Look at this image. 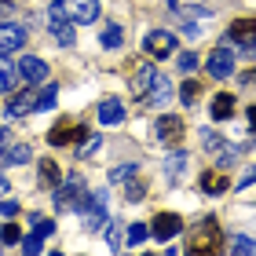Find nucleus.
<instances>
[{
    "label": "nucleus",
    "instance_id": "f257e3e1",
    "mask_svg": "<svg viewBox=\"0 0 256 256\" xmlns=\"http://www.w3.org/2000/svg\"><path fill=\"white\" fill-rule=\"evenodd\" d=\"M59 18L96 22L99 18V0H55V4L48 8V22H59Z\"/></svg>",
    "mask_w": 256,
    "mask_h": 256
},
{
    "label": "nucleus",
    "instance_id": "f03ea898",
    "mask_svg": "<svg viewBox=\"0 0 256 256\" xmlns=\"http://www.w3.org/2000/svg\"><path fill=\"white\" fill-rule=\"evenodd\" d=\"M88 187H84V180L77 176V172H70V180L59 183V190H55V208L59 212H80V208L88 205Z\"/></svg>",
    "mask_w": 256,
    "mask_h": 256
},
{
    "label": "nucleus",
    "instance_id": "7ed1b4c3",
    "mask_svg": "<svg viewBox=\"0 0 256 256\" xmlns=\"http://www.w3.org/2000/svg\"><path fill=\"white\" fill-rule=\"evenodd\" d=\"M220 242H224V234H220V224L216 220H202L190 234H187V252L194 256H208L220 249Z\"/></svg>",
    "mask_w": 256,
    "mask_h": 256
},
{
    "label": "nucleus",
    "instance_id": "20e7f679",
    "mask_svg": "<svg viewBox=\"0 0 256 256\" xmlns=\"http://www.w3.org/2000/svg\"><path fill=\"white\" fill-rule=\"evenodd\" d=\"M227 40L238 44V48L252 59V55H256V18H238V22H230Z\"/></svg>",
    "mask_w": 256,
    "mask_h": 256
},
{
    "label": "nucleus",
    "instance_id": "39448f33",
    "mask_svg": "<svg viewBox=\"0 0 256 256\" xmlns=\"http://www.w3.org/2000/svg\"><path fill=\"white\" fill-rule=\"evenodd\" d=\"M183 128H187V124H183L180 114H161L158 124H154V136H158L161 146H176L180 139H183Z\"/></svg>",
    "mask_w": 256,
    "mask_h": 256
},
{
    "label": "nucleus",
    "instance_id": "423d86ee",
    "mask_svg": "<svg viewBox=\"0 0 256 256\" xmlns=\"http://www.w3.org/2000/svg\"><path fill=\"white\" fill-rule=\"evenodd\" d=\"M176 52V37L165 30H150L143 37V55H150V59H165V55Z\"/></svg>",
    "mask_w": 256,
    "mask_h": 256
},
{
    "label": "nucleus",
    "instance_id": "0eeeda50",
    "mask_svg": "<svg viewBox=\"0 0 256 256\" xmlns=\"http://www.w3.org/2000/svg\"><path fill=\"white\" fill-rule=\"evenodd\" d=\"M198 136H202V146H205V154H212V158L220 161V165H230V161H234V154H238V150H230L224 136H216L212 128H202Z\"/></svg>",
    "mask_w": 256,
    "mask_h": 256
},
{
    "label": "nucleus",
    "instance_id": "6e6552de",
    "mask_svg": "<svg viewBox=\"0 0 256 256\" xmlns=\"http://www.w3.org/2000/svg\"><path fill=\"white\" fill-rule=\"evenodd\" d=\"M80 220H84V227L88 230H102L106 227V194H92L88 198V205L80 208Z\"/></svg>",
    "mask_w": 256,
    "mask_h": 256
},
{
    "label": "nucleus",
    "instance_id": "1a4fd4ad",
    "mask_svg": "<svg viewBox=\"0 0 256 256\" xmlns=\"http://www.w3.org/2000/svg\"><path fill=\"white\" fill-rule=\"evenodd\" d=\"M183 230V220L176 212H158L154 220H150V238H158V242H168V238H176Z\"/></svg>",
    "mask_w": 256,
    "mask_h": 256
},
{
    "label": "nucleus",
    "instance_id": "9d476101",
    "mask_svg": "<svg viewBox=\"0 0 256 256\" xmlns=\"http://www.w3.org/2000/svg\"><path fill=\"white\" fill-rule=\"evenodd\" d=\"M37 102H40V92H37V88H22V92H15V96L8 99V118H26V114L37 110Z\"/></svg>",
    "mask_w": 256,
    "mask_h": 256
},
{
    "label": "nucleus",
    "instance_id": "9b49d317",
    "mask_svg": "<svg viewBox=\"0 0 256 256\" xmlns=\"http://www.w3.org/2000/svg\"><path fill=\"white\" fill-rule=\"evenodd\" d=\"M88 136V128L84 124H70V121H59L48 132V143L52 146H70V143H80V139Z\"/></svg>",
    "mask_w": 256,
    "mask_h": 256
},
{
    "label": "nucleus",
    "instance_id": "f8f14e48",
    "mask_svg": "<svg viewBox=\"0 0 256 256\" xmlns=\"http://www.w3.org/2000/svg\"><path fill=\"white\" fill-rule=\"evenodd\" d=\"M154 77H158V70L150 66V62H143L132 74V84H128V92H132V99H146L150 96V88H154Z\"/></svg>",
    "mask_w": 256,
    "mask_h": 256
},
{
    "label": "nucleus",
    "instance_id": "ddd939ff",
    "mask_svg": "<svg viewBox=\"0 0 256 256\" xmlns=\"http://www.w3.org/2000/svg\"><path fill=\"white\" fill-rule=\"evenodd\" d=\"M205 70H208V74H212L216 80H224V77L234 74V55H230L227 48H216V52L205 59Z\"/></svg>",
    "mask_w": 256,
    "mask_h": 256
},
{
    "label": "nucleus",
    "instance_id": "4468645a",
    "mask_svg": "<svg viewBox=\"0 0 256 256\" xmlns=\"http://www.w3.org/2000/svg\"><path fill=\"white\" fill-rule=\"evenodd\" d=\"M26 44V30L15 22H0V52H15Z\"/></svg>",
    "mask_w": 256,
    "mask_h": 256
},
{
    "label": "nucleus",
    "instance_id": "2eb2a0df",
    "mask_svg": "<svg viewBox=\"0 0 256 256\" xmlns=\"http://www.w3.org/2000/svg\"><path fill=\"white\" fill-rule=\"evenodd\" d=\"M18 74L30 80V84H40L44 77H48V62L44 59H37V55H26V59L18 62Z\"/></svg>",
    "mask_w": 256,
    "mask_h": 256
},
{
    "label": "nucleus",
    "instance_id": "dca6fc26",
    "mask_svg": "<svg viewBox=\"0 0 256 256\" xmlns=\"http://www.w3.org/2000/svg\"><path fill=\"white\" fill-rule=\"evenodd\" d=\"M96 114H99V124H121V121H124V106H121V99H102Z\"/></svg>",
    "mask_w": 256,
    "mask_h": 256
},
{
    "label": "nucleus",
    "instance_id": "f3484780",
    "mask_svg": "<svg viewBox=\"0 0 256 256\" xmlns=\"http://www.w3.org/2000/svg\"><path fill=\"white\" fill-rule=\"evenodd\" d=\"M227 187H230L227 172H216V168H208V172H202V190H205V194H224Z\"/></svg>",
    "mask_w": 256,
    "mask_h": 256
},
{
    "label": "nucleus",
    "instance_id": "a211bd4d",
    "mask_svg": "<svg viewBox=\"0 0 256 256\" xmlns=\"http://www.w3.org/2000/svg\"><path fill=\"white\" fill-rule=\"evenodd\" d=\"M208 114H212L216 121L234 118V96H230V92H220V96L212 99V106H208Z\"/></svg>",
    "mask_w": 256,
    "mask_h": 256
},
{
    "label": "nucleus",
    "instance_id": "6ab92c4d",
    "mask_svg": "<svg viewBox=\"0 0 256 256\" xmlns=\"http://www.w3.org/2000/svg\"><path fill=\"white\" fill-rule=\"evenodd\" d=\"M183 168H187V150H176V154H168V158H165V172H168V180H180V176H183Z\"/></svg>",
    "mask_w": 256,
    "mask_h": 256
},
{
    "label": "nucleus",
    "instance_id": "aec40b11",
    "mask_svg": "<svg viewBox=\"0 0 256 256\" xmlns=\"http://www.w3.org/2000/svg\"><path fill=\"white\" fill-rule=\"evenodd\" d=\"M40 183H44V187H59V183H62L59 165H55L52 158H44V161H40Z\"/></svg>",
    "mask_w": 256,
    "mask_h": 256
},
{
    "label": "nucleus",
    "instance_id": "412c9836",
    "mask_svg": "<svg viewBox=\"0 0 256 256\" xmlns=\"http://www.w3.org/2000/svg\"><path fill=\"white\" fill-rule=\"evenodd\" d=\"M15 74H18V66L11 62L4 52H0V92H11V80H15Z\"/></svg>",
    "mask_w": 256,
    "mask_h": 256
},
{
    "label": "nucleus",
    "instance_id": "4be33fe9",
    "mask_svg": "<svg viewBox=\"0 0 256 256\" xmlns=\"http://www.w3.org/2000/svg\"><path fill=\"white\" fill-rule=\"evenodd\" d=\"M143 194H146V183L143 180H139V172H136V176L132 180H124V202H143Z\"/></svg>",
    "mask_w": 256,
    "mask_h": 256
},
{
    "label": "nucleus",
    "instance_id": "5701e85b",
    "mask_svg": "<svg viewBox=\"0 0 256 256\" xmlns=\"http://www.w3.org/2000/svg\"><path fill=\"white\" fill-rule=\"evenodd\" d=\"M52 33H55V40H59V44H66V48L77 40V33H74V26H70V18H59V22H52Z\"/></svg>",
    "mask_w": 256,
    "mask_h": 256
},
{
    "label": "nucleus",
    "instance_id": "b1692460",
    "mask_svg": "<svg viewBox=\"0 0 256 256\" xmlns=\"http://www.w3.org/2000/svg\"><path fill=\"white\" fill-rule=\"evenodd\" d=\"M150 102H158V106H165V102H168V77H154V88H150V96H146Z\"/></svg>",
    "mask_w": 256,
    "mask_h": 256
},
{
    "label": "nucleus",
    "instance_id": "393cba45",
    "mask_svg": "<svg viewBox=\"0 0 256 256\" xmlns=\"http://www.w3.org/2000/svg\"><path fill=\"white\" fill-rule=\"evenodd\" d=\"M102 48H121V40H124V30L118 26V22H110V26L106 30H102Z\"/></svg>",
    "mask_w": 256,
    "mask_h": 256
},
{
    "label": "nucleus",
    "instance_id": "a878e982",
    "mask_svg": "<svg viewBox=\"0 0 256 256\" xmlns=\"http://www.w3.org/2000/svg\"><path fill=\"white\" fill-rule=\"evenodd\" d=\"M143 238H150V227H146V224H128V230H124V242H128V249H136Z\"/></svg>",
    "mask_w": 256,
    "mask_h": 256
},
{
    "label": "nucleus",
    "instance_id": "bb28decb",
    "mask_svg": "<svg viewBox=\"0 0 256 256\" xmlns=\"http://www.w3.org/2000/svg\"><path fill=\"white\" fill-rule=\"evenodd\" d=\"M99 146H102V139L99 136H84V139H80V146H77V158H96L99 154Z\"/></svg>",
    "mask_w": 256,
    "mask_h": 256
},
{
    "label": "nucleus",
    "instance_id": "cd10ccee",
    "mask_svg": "<svg viewBox=\"0 0 256 256\" xmlns=\"http://www.w3.org/2000/svg\"><path fill=\"white\" fill-rule=\"evenodd\" d=\"M198 96H202V84L187 77V84H180V99H183V106H194V102H198Z\"/></svg>",
    "mask_w": 256,
    "mask_h": 256
},
{
    "label": "nucleus",
    "instance_id": "c85d7f7f",
    "mask_svg": "<svg viewBox=\"0 0 256 256\" xmlns=\"http://www.w3.org/2000/svg\"><path fill=\"white\" fill-rule=\"evenodd\" d=\"M30 158H33V150H30L26 143H15V146H8V161H11V165H26Z\"/></svg>",
    "mask_w": 256,
    "mask_h": 256
},
{
    "label": "nucleus",
    "instance_id": "c756f323",
    "mask_svg": "<svg viewBox=\"0 0 256 256\" xmlns=\"http://www.w3.org/2000/svg\"><path fill=\"white\" fill-rule=\"evenodd\" d=\"M0 242H4V246H18L22 242V230L15 227V220H8V224L0 227Z\"/></svg>",
    "mask_w": 256,
    "mask_h": 256
},
{
    "label": "nucleus",
    "instance_id": "7c9ffc66",
    "mask_svg": "<svg viewBox=\"0 0 256 256\" xmlns=\"http://www.w3.org/2000/svg\"><path fill=\"white\" fill-rule=\"evenodd\" d=\"M18 246H22V252H30V256H37V252L44 249V234H37V230H33V234H30V238H22V242H18Z\"/></svg>",
    "mask_w": 256,
    "mask_h": 256
},
{
    "label": "nucleus",
    "instance_id": "2f4dec72",
    "mask_svg": "<svg viewBox=\"0 0 256 256\" xmlns=\"http://www.w3.org/2000/svg\"><path fill=\"white\" fill-rule=\"evenodd\" d=\"M121 224H106V242H110V249H121L124 246V234H121Z\"/></svg>",
    "mask_w": 256,
    "mask_h": 256
},
{
    "label": "nucleus",
    "instance_id": "473e14b6",
    "mask_svg": "<svg viewBox=\"0 0 256 256\" xmlns=\"http://www.w3.org/2000/svg\"><path fill=\"white\" fill-rule=\"evenodd\" d=\"M230 252H234V256L256 252V238H234V242H230Z\"/></svg>",
    "mask_w": 256,
    "mask_h": 256
},
{
    "label": "nucleus",
    "instance_id": "72a5a7b5",
    "mask_svg": "<svg viewBox=\"0 0 256 256\" xmlns=\"http://www.w3.org/2000/svg\"><path fill=\"white\" fill-rule=\"evenodd\" d=\"M136 172H139L136 165H118V168H114V172H110V183H124V180H132V176H136Z\"/></svg>",
    "mask_w": 256,
    "mask_h": 256
},
{
    "label": "nucleus",
    "instance_id": "f704fd0d",
    "mask_svg": "<svg viewBox=\"0 0 256 256\" xmlns=\"http://www.w3.org/2000/svg\"><path fill=\"white\" fill-rule=\"evenodd\" d=\"M176 62H180L183 74H194V70H198V55L194 52H183V55H176Z\"/></svg>",
    "mask_w": 256,
    "mask_h": 256
},
{
    "label": "nucleus",
    "instance_id": "c9c22d12",
    "mask_svg": "<svg viewBox=\"0 0 256 256\" xmlns=\"http://www.w3.org/2000/svg\"><path fill=\"white\" fill-rule=\"evenodd\" d=\"M33 227H37V234H44V238H48V234H55V220H48V216H33Z\"/></svg>",
    "mask_w": 256,
    "mask_h": 256
},
{
    "label": "nucleus",
    "instance_id": "e433bc0d",
    "mask_svg": "<svg viewBox=\"0 0 256 256\" xmlns=\"http://www.w3.org/2000/svg\"><path fill=\"white\" fill-rule=\"evenodd\" d=\"M52 102H55V84H44V92H40V102H37V110H52Z\"/></svg>",
    "mask_w": 256,
    "mask_h": 256
},
{
    "label": "nucleus",
    "instance_id": "4c0bfd02",
    "mask_svg": "<svg viewBox=\"0 0 256 256\" xmlns=\"http://www.w3.org/2000/svg\"><path fill=\"white\" fill-rule=\"evenodd\" d=\"M252 183H256V165H249V168H246V172H242V176H238V190L252 187Z\"/></svg>",
    "mask_w": 256,
    "mask_h": 256
},
{
    "label": "nucleus",
    "instance_id": "58836bf2",
    "mask_svg": "<svg viewBox=\"0 0 256 256\" xmlns=\"http://www.w3.org/2000/svg\"><path fill=\"white\" fill-rule=\"evenodd\" d=\"M0 212H4L8 220H15L18 216V202H15V198H4V202H0Z\"/></svg>",
    "mask_w": 256,
    "mask_h": 256
},
{
    "label": "nucleus",
    "instance_id": "ea45409f",
    "mask_svg": "<svg viewBox=\"0 0 256 256\" xmlns=\"http://www.w3.org/2000/svg\"><path fill=\"white\" fill-rule=\"evenodd\" d=\"M8 146H11V132L0 128V158H8Z\"/></svg>",
    "mask_w": 256,
    "mask_h": 256
},
{
    "label": "nucleus",
    "instance_id": "a19ab883",
    "mask_svg": "<svg viewBox=\"0 0 256 256\" xmlns=\"http://www.w3.org/2000/svg\"><path fill=\"white\" fill-rule=\"evenodd\" d=\"M8 190H11V183H8V176H4V172H0V198H4Z\"/></svg>",
    "mask_w": 256,
    "mask_h": 256
},
{
    "label": "nucleus",
    "instance_id": "79ce46f5",
    "mask_svg": "<svg viewBox=\"0 0 256 256\" xmlns=\"http://www.w3.org/2000/svg\"><path fill=\"white\" fill-rule=\"evenodd\" d=\"M242 84H256V70H249V74H242Z\"/></svg>",
    "mask_w": 256,
    "mask_h": 256
},
{
    "label": "nucleus",
    "instance_id": "37998d69",
    "mask_svg": "<svg viewBox=\"0 0 256 256\" xmlns=\"http://www.w3.org/2000/svg\"><path fill=\"white\" fill-rule=\"evenodd\" d=\"M249 128L256 132V106H249Z\"/></svg>",
    "mask_w": 256,
    "mask_h": 256
},
{
    "label": "nucleus",
    "instance_id": "c03bdc74",
    "mask_svg": "<svg viewBox=\"0 0 256 256\" xmlns=\"http://www.w3.org/2000/svg\"><path fill=\"white\" fill-rule=\"evenodd\" d=\"M0 4H11V0H0Z\"/></svg>",
    "mask_w": 256,
    "mask_h": 256
}]
</instances>
